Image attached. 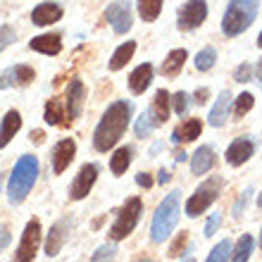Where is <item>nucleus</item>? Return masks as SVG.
<instances>
[{
  "label": "nucleus",
  "mask_w": 262,
  "mask_h": 262,
  "mask_svg": "<svg viewBox=\"0 0 262 262\" xmlns=\"http://www.w3.org/2000/svg\"><path fill=\"white\" fill-rule=\"evenodd\" d=\"M131 122V103L129 100H115L100 117L96 131H93V148L98 152H107L119 143Z\"/></svg>",
  "instance_id": "f257e3e1"
},
{
  "label": "nucleus",
  "mask_w": 262,
  "mask_h": 262,
  "mask_svg": "<svg viewBox=\"0 0 262 262\" xmlns=\"http://www.w3.org/2000/svg\"><path fill=\"white\" fill-rule=\"evenodd\" d=\"M36 179H38V160H36V155H21L17 160V165L12 167L10 181H7V200L12 205L24 203L27 195L31 193Z\"/></svg>",
  "instance_id": "f03ea898"
},
{
  "label": "nucleus",
  "mask_w": 262,
  "mask_h": 262,
  "mask_svg": "<svg viewBox=\"0 0 262 262\" xmlns=\"http://www.w3.org/2000/svg\"><path fill=\"white\" fill-rule=\"evenodd\" d=\"M181 217V193L172 191L167 193L165 200L158 205L155 214H152V224H150V241L152 243H165L172 231L177 229V222Z\"/></svg>",
  "instance_id": "7ed1b4c3"
},
{
  "label": "nucleus",
  "mask_w": 262,
  "mask_h": 262,
  "mask_svg": "<svg viewBox=\"0 0 262 262\" xmlns=\"http://www.w3.org/2000/svg\"><path fill=\"white\" fill-rule=\"evenodd\" d=\"M257 10H260V0H229L227 12L222 17L224 36L234 38V36H241L243 31H248L257 17Z\"/></svg>",
  "instance_id": "20e7f679"
},
{
  "label": "nucleus",
  "mask_w": 262,
  "mask_h": 262,
  "mask_svg": "<svg viewBox=\"0 0 262 262\" xmlns=\"http://www.w3.org/2000/svg\"><path fill=\"white\" fill-rule=\"evenodd\" d=\"M222 188H224V179H222V177H217V174H214V177H207L193 191V195L186 200V214L188 217H200L205 210H210V205L220 198Z\"/></svg>",
  "instance_id": "39448f33"
},
{
  "label": "nucleus",
  "mask_w": 262,
  "mask_h": 262,
  "mask_svg": "<svg viewBox=\"0 0 262 262\" xmlns=\"http://www.w3.org/2000/svg\"><path fill=\"white\" fill-rule=\"evenodd\" d=\"M141 212H143V203H141V198H136V195L129 198L124 205L117 210V217H115V222H112L107 236H110L112 241H124L126 236L136 229L138 220H141Z\"/></svg>",
  "instance_id": "423d86ee"
},
{
  "label": "nucleus",
  "mask_w": 262,
  "mask_h": 262,
  "mask_svg": "<svg viewBox=\"0 0 262 262\" xmlns=\"http://www.w3.org/2000/svg\"><path fill=\"white\" fill-rule=\"evenodd\" d=\"M38 246H41V222L36 220V217H31L27 222L24 231H21L19 246L14 250L12 262H34L36 253H38Z\"/></svg>",
  "instance_id": "0eeeda50"
},
{
  "label": "nucleus",
  "mask_w": 262,
  "mask_h": 262,
  "mask_svg": "<svg viewBox=\"0 0 262 262\" xmlns=\"http://www.w3.org/2000/svg\"><path fill=\"white\" fill-rule=\"evenodd\" d=\"M96 179H98V165H93V162L81 165L79 172H76V177H74V181L69 184V198L83 200L91 193V188L96 186Z\"/></svg>",
  "instance_id": "6e6552de"
},
{
  "label": "nucleus",
  "mask_w": 262,
  "mask_h": 262,
  "mask_svg": "<svg viewBox=\"0 0 262 262\" xmlns=\"http://www.w3.org/2000/svg\"><path fill=\"white\" fill-rule=\"evenodd\" d=\"M207 17V3L205 0H188L184 7H179V29L181 31H193L198 29Z\"/></svg>",
  "instance_id": "1a4fd4ad"
},
{
  "label": "nucleus",
  "mask_w": 262,
  "mask_h": 262,
  "mask_svg": "<svg viewBox=\"0 0 262 262\" xmlns=\"http://www.w3.org/2000/svg\"><path fill=\"white\" fill-rule=\"evenodd\" d=\"M103 19L110 24L115 34H119V36L126 34V31L131 29V5L124 3V0L112 3V5H107V10H105Z\"/></svg>",
  "instance_id": "9d476101"
},
{
  "label": "nucleus",
  "mask_w": 262,
  "mask_h": 262,
  "mask_svg": "<svg viewBox=\"0 0 262 262\" xmlns=\"http://www.w3.org/2000/svg\"><path fill=\"white\" fill-rule=\"evenodd\" d=\"M83 103H86V89H83L81 79H72L67 86V96H64V110H67L69 122H76L81 117Z\"/></svg>",
  "instance_id": "9b49d317"
},
{
  "label": "nucleus",
  "mask_w": 262,
  "mask_h": 262,
  "mask_svg": "<svg viewBox=\"0 0 262 262\" xmlns=\"http://www.w3.org/2000/svg\"><path fill=\"white\" fill-rule=\"evenodd\" d=\"M255 155V141L248 136H241V138H236V141H231V145L227 148V162L231 167H241L246 165L250 158Z\"/></svg>",
  "instance_id": "f8f14e48"
},
{
  "label": "nucleus",
  "mask_w": 262,
  "mask_h": 262,
  "mask_svg": "<svg viewBox=\"0 0 262 262\" xmlns=\"http://www.w3.org/2000/svg\"><path fill=\"white\" fill-rule=\"evenodd\" d=\"M34 69L29 64H12L5 72H0V91L12 89V86H29L34 81Z\"/></svg>",
  "instance_id": "ddd939ff"
},
{
  "label": "nucleus",
  "mask_w": 262,
  "mask_h": 262,
  "mask_svg": "<svg viewBox=\"0 0 262 262\" xmlns=\"http://www.w3.org/2000/svg\"><path fill=\"white\" fill-rule=\"evenodd\" d=\"M76 155V143L72 138H62L53 145V155H50V162H53V174H62L69 167V162L74 160Z\"/></svg>",
  "instance_id": "4468645a"
},
{
  "label": "nucleus",
  "mask_w": 262,
  "mask_h": 262,
  "mask_svg": "<svg viewBox=\"0 0 262 262\" xmlns=\"http://www.w3.org/2000/svg\"><path fill=\"white\" fill-rule=\"evenodd\" d=\"M69 229H72V220H57L48 231V238H46V255L55 257L60 250H62L64 241L69 238Z\"/></svg>",
  "instance_id": "2eb2a0df"
},
{
  "label": "nucleus",
  "mask_w": 262,
  "mask_h": 262,
  "mask_svg": "<svg viewBox=\"0 0 262 262\" xmlns=\"http://www.w3.org/2000/svg\"><path fill=\"white\" fill-rule=\"evenodd\" d=\"M60 19H62V7L57 3H41L31 12V21L36 27H50V24H55Z\"/></svg>",
  "instance_id": "dca6fc26"
},
{
  "label": "nucleus",
  "mask_w": 262,
  "mask_h": 262,
  "mask_svg": "<svg viewBox=\"0 0 262 262\" xmlns=\"http://www.w3.org/2000/svg\"><path fill=\"white\" fill-rule=\"evenodd\" d=\"M217 162V155H214L212 145H200L198 150L191 155V172L193 174H207Z\"/></svg>",
  "instance_id": "f3484780"
},
{
  "label": "nucleus",
  "mask_w": 262,
  "mask_h": 262,
  "mask_svg": "<svg viewBox=\"0 0 262 262\" xmlns=\"http://www.w3.org/2000/svg\"><path fill=\"white\" fill-rule=\"evenodd\" d=\"M150 83H152V64L150 62L138 64L129 74V89H131V93H136V96L145 93V89H148Z\"/></svg>",
  "instance_id": "a211bd4d"
},
{
  "label": "nucleus",
  "mask_w": 262,
  "mask_h": 262,
  "mask_svg": "<svg viewBox=\"0 0 262 262\" xmlns=\"http://www.w3.org/2000/svg\"><path fill=\"white\" fill-rule=\"evenodd\" d=\"M29 48L36 53H43V55H57L62 50V38H60V34H41L29 41Z\"/></svg>",
  "instance_id": "6ab92c4d"
},
{
  "label": "nucleus",
  "mask_w": 262,
  "mask_h": 262,
  "mask_svg": "<svg viewBox=\"0 0 262 262\" xmlns=\"http://www.w3.org/2000/svg\"><path fill=\"white\" fill-rule=\"evenodd\" d=\"M229 110H231V93H229V91H222L220 98H217V103H214V107L210 110V115H207L210 126H224L227 124Z\"/></svg>",
  "instance_id": "aec40b11"
},
{
  "label": "nucleus",
  "mask_w": 262,
  "mask_h": 262,
  "mask_svg": "<svg viewBox=\"0 0 262 262\" xmlns=\"http://www.w3.org/2000/svg\"><path fill=\"white\" fill-rule=\"evenodd\" d=\"M169 105H172V96L167 93L165 89H160L158 93H155V98H152V105H150V115L152 119H155V124H165L167 119H169Z\"/></svg>",
  "instance_id": "412c9836"
},
{
  "label": "nucleus",
  "mask_w": 262,
  "mask_h": 262,
  "mask_svg": "<svg viewBox=\"0 0 262 262\" xmlns=\"http://www.w3.org/2000/svg\"><path fill=\"white\" fill-rule=\"evenodd\" d=\"M21 129V115L17 110H10L3 117V126H0V148H5L14 136H17V131Z\"/></svg>",
  "instance_id": "4be33fe9"
},
{
  "label": "nucleus",
  "mask_w": 262,
  "mask_h": 262,
  "mask_svg": "<svg viewBox=\"0 0 262 262\" xmlns=\"http://www.w3.org/2000/svg\"><path fill=\"white\" fill-rule=\"evenodd\" d=\"M186 60H188L186 48H177L165 57V62H162V67H160V72H162L165 76H179V72L184 69V62H186Z\"/></svg>",
  "instance_id": "5701e85b"
},
{
  "label": "nucleus",
  "mask_w": 262,
  "mask_h": 262,
  "mask_svg": "<svg viewBox=\"0 0 262 262\" xmlns=\"http://www.w3.org/2000/svg\"><path fill=\"white\" fill-rule=\"evenodd\" d=\"M200 129H203L200 119H186L181 126L174 129L172 141L174 143H191V141H195V138L200 136Z\"/></svg>",
  "instance_id": "b1692460"
},
{
  "label": "nucleus",
  "mask_w": 262,
  "mask_h": 262,
  "mask_svg": "<svg viewBox=\"0 0 262 262\" xmlns=\"http://www.w3.org/2000/svg\"><path fill=\"white\" fill-rule=\"evenodd\" d=\"M64 117H67L64 103L60 100V98H50L48 103H46V112H43V119H46L50 126H60V124H64Z\"/></svg>",
  "instance_id": "393cba45"
},
{
  "label": "nucleus",
  "mask_w": 262,
  "mask_h": 262,
  "mask_svg": "<svg viewBox=\"0 0 262 262\" xmlns=\"http://www.w3.org/2000/svg\"><path fill=\"white\" fill-rule=\"evenodd\" d=\"M134 53H136V43H134V41L122 43V46H119V48L112 53L110 69H112V72H119L122 67H126V62H129L131 57H134Z\"/></svg>",
  "instance_id": "a878e982"
},
{
  "label": "nucleus",
  "mask_w": 262,
  "mask_h": 262,
  "mask_svg": "<svg viewBox=\"0 0 262 262\" xmlns=\"http://www.w3.org/2000/svg\"><path fill=\"white\" fill-rule=\"evenodd\" d=\"M131 155H134V150H131L129 145H124V148H117V150H115V155L110 158V169H112V174H115V177H122V174L129 169Z\"/></svg>",
  "instance_id": "bb28decb"
},
{
  "label": "nucleus",
  "mask_w": 262,
  "mask_h": 262,
  "mask_svg": "<svg viewBox=\"0 0 262 262\" xmlns=\"http://www.w3.org/2000/svg\"><path fill=\"white\" fill-rule=\"evenodd\" d=\"M255 248V241H253V236L250 234H243L238 241H236L234 250H231V262H248L250 253Z\"/></svg>",
  "instance_id": "cd10ccee"
},
{
  "label": "nucleus",
  "mask_w": 262,
  "mask_h": 262,
  "mask_svg": "<svg viewBox=\"0 0 262 262\" xmlns=\"http://www.w3.org/2000/svg\"><path fill=\"white\" fill-rule=\"evenodd\" d=\"M136 7L143 21H155L162 12V0H136Z\"/></svg>",
  "instance_id": "c85d7f7f"
},
{
  "label": "nucleus",
  "mask_w": 262,
  "mask_h": 262,
  "mask_svg": "<svg viewBox=\"0 0 262 262\" xmlns=\"http://www.w3.org/2000/svg\"><path fill=\"white\" fill-rule=\"evenodd\" d=\"M214 62H217V50H214L212 46H205L193 60V64H195L198 72H210V69L214 67Z\"/></svg>",
  "instance_id": "c756f323"
},
{
  "label": "nucleus",
  "mask_w": 262,
  "mask_h": 262,
  "mask_svg": "<svg viewBox=\"0 0 262 262\" xmlns=\"http://www.w3.org/2000/svg\"><path fill=\"white\" fill-rule=\"evenodd\" d=\"M231 250H234L231 241L224 238V241H220L212 250H210V255H207L205 262H231Z\"/></svg>",
  "instance_id": "7c9ffc66"
},
{
  "label": "nucleus",
  "mask_w": 262,
  "mask_h": 262,
  "mask_svg": "<svg viewBox=\"0 0 262 262\" xmlns=\"http://www.w3.org/2000/svg\"><path fill=\"white\" fill-rule=\"evenodd\" d=\"M253 105H255V96L253 93H241V96L234 100V117L236 119H241V117H246L250 110H253Z\"/></svg>",
  "instance_id": "2f4dec72"
},
{
  "label": "nucleus",
  "mask_w": 262,
  "mask_h": 262,
  "mask_svg": "<svg viewBox=\"0 0 262 262\" xmlns=\"http://www.w3.org/2000/svg\"><path fill=\"white\" fill-rule=\"evenodd\" d=\"M155 129H158V124H155L152 115H150V112H143V115L138 117V122H136V136L138 138H145V136H150Z\"/></svg>",
  "instance_id": "473e14b6"
},
{
  "label": "nucleus",
  "mask_w": 262,
  "mask_h": 262,
  "mask_svg": "<svg viewBox=\"0 0 262 262\" xmlns=\"http://www.w3.org/2000/svg\"><path fill=\"white\" fill-rule=\"evenodd\" d=\"M188 93H184V91H179V93H174L172 96V107H174V112L179 115V117H184L188 112V105H191V100H188Z\"/></svg>",
  "instance_id": "72a5a7b5"
},
{
  "label": "nucleus",
  "mask_w": 262,
  "mask_h": 262,
  "mask_svg": "<svg viewBox=\"0 0 262 262\" xmlns=\"http://www.w3.org/2000/svg\"><path fill=\"white\" fill-rule=\"evenodd\" d=\"M186 241H188V234H186V231H181V234L172 241V246H169V257H179L181 253H184V246H186Z\"/></svg>",
  "instance_id": "f704fd0d"
},
{
  "label": "nucleus",
  "mask_w": 262,
  "mask_h": 262,
  "mask_svg": "<svg viewBox=\"0 0 262 262\" xmlns=\"http://www.w3.org/2000/svg\"><path fill=\"white\" fill-rule=\"evenodd\" d=\"M12 43H14V29L3 24V27H0V53H3L7 46H12Z\"/></svg>",
  "instance_id": "c9c22d12"
},
{
  "label": "nucleus",
  "mask_w": 262,
  "mask_h": 262,
  "mask_svg": "<svg viewBox=\"0 0 262 262\" xmlns=\"http://www.w3.org/2000/svg\"><path fill=\"white\" fill-rule=\"evenodd\" d=\"M115 257V246H100L91 262H110Z\"/></svg>",
  "instance_id": "e433bc0d"
},
{
  "label": "nucleus",
  "mask_w": 262,
  "mask_h": 262,
  "mask_svg": "<svg viewBox=\"0 0 262 262\" xmlns=\"http://www.w3.org/2000/svg\"><path fill=\"white\" fill-rule=\"evenodd\" d=\"M220 227H222V214L220 212L210 214V217H207V222H205V236H214Z\"/></svg>",
  "instance_id": "4c0bfd02"
},
{
  "label": "nucleus",
  "mask_w": 262,
  "mask_h": 262,
  "mask_svg": "<svg viewBox=\"0 0 262 262\" xmlns=\"http://www.w3.org/2000/svg\"><path fill=\"white\" fill-rule=\"evenodd\" d=\"M10 241H12V229L7 227V224H3L0 227V253L10 246Z\"/></svg>",
  "instance_id": "58836bf2"
},
{
  "label": "nucleus",
  "mask_w": 262,
  "mask_h": 262,
  "mask_svg": "<svg viewBox=\"0 0 262 262\" xmlns=\"http://www.w3.org/2000/svg\"><path fill=\"white\" fill-rule=\"evenodd\" d=\"M234 79H236V81H238V83H246V81H250V64H241V67L236 69Z\"/></svg>",
  "instance_id": "ea45409f"
},
{
  "label": "nucleus",
  "mask_w": 262,
  "mask_h": 262,
  "mask_svg": "<svg viewBox=\"0 0 262 262\" xmlns=\"http://www.w3.org/2000/svg\"><path fill=\"white\" fill-rule=\"evenodd\" d=\"M248 195H250V191H246L241 198L236 200V205H234V217H236V220H238V217L243 214V210H246V200H248Z\"/></svg>",
  "instance_id": "a19ab883"
},
{
  "label": "nucleus",
  "mask_w": 262,
  "mask_h": 262,
  "mask_svg": "<svg viewBox=\"0 0 262 262\" xmlns=\"http://www.w3.org/2000/svg\"><path fill=\"white\" fill-rule=\"evenodd\" d=\"M136 184L141 188H150L152 186V177L150 174H145V172H141V174H136Z\"/></svg>",
  "instance_id": "79ce46f5"
},
{
  "label": "nucleus",
  "mask_w": 262,
  "mask_h": 262,
  "mask_svg": "<svg viewBox=\"0 0 262 262\" xmlns=\"http://www.w3.org/2000/svg\"><path fill=\"white\" fill-rule=\"evenodd\" d=\"M207 96H210V91H207V89H198V91H195V103H198V105L207 103Z\"/></svg>",
  "instance_id": "37998d69"
},
{
  "label": "nucleus",
  "mask_w": 262,
  "mask_h": 262,
  "mask_svg": "<svg viewBox=\"0 0 262 262\" xmlns=\"http://www.w3.org/2000/svg\"><path fill=\"white\" fill-rule=\"evenodd\" d=\"M169 179H172V174L167 172V169H160V172H158V181H160V184H167Z\"/></svg>",
  "instance_id": "c03bdc74"
},
{
  "label": "nucleus",
  "mask_w": 262,
  "mask_h": 262,
  "mask_svg": "<svg viewBox=\"0 0 262 262\" xmlns=\"http://www.w3.org/2000/svg\"><path fill=\"white\" fill-rule=\"evenodd\" d=\"M31 138H34V143H43V131L41 129L31 131Z\"/></svg>",
  "instance_id": "a18cd8bd"
},
{
  "label": "nucleus",
  "mask_w": 262,
  "mask_h": 262,
  "mask_svg": "<svg viewBox=\"0 0 262 262\" xmlns=\"http://www.w3.org/2000/svg\"><path fill=\"white\" fill-rule=\"evenodd\" d=\"M131 262H155L152 257H148V255H138V257H134Z\"/></svg>",
  "instance_id": "49530a36"
},
{
  "label": "nucleus",
  "mask_w": 262,
  "mask_h": 262,
  "mask_svg": "<svg viewBox=\"0 0 262 262\" xmlns=\"http://www.w3.org/2000/svg\"><path fill=\"white\" fill-rule=\"evenodd\" d=\"M255 72H257V81H260V83H262V60H260V62H257Z\"/></svg>",
  "instance_id": "de8ad7c7"
},
{
  "label": "nucleus",
  "mask_w": 262,
  "mask_h": 262,
  "mask_svg": "<svg viewBox=\"0 0 262 262\" xmlns=\"http://www.w3.org/2000/svg\"><path fill=\"white\" fill-rule=\"evenodd\" d=\"M186 160V152H177V162H184Z\"/></svg>",
  "instance_id": "09e8293b"
},
{
  "label": "nucleus",
  "mask_w": 262,
  "mask_h": 262,
  "mask_svg": "<svg viewBox=\"0 0 262 262\" xmlns=\"http://www.w3.org/2000/svg\"><path fill=\"white\" fill-rule=\"evenodd\" d=\"M181 262H195V257H193V255H191V253H188V255H186V257H184V260H181Z\"/></svg>",
  "instance_id": "8fccbe9b"
},
{
  "label": "nucleus",
  "mask_w": 262,
  "mask_h": 262,
  "mask_svg": "<svg viewBox=\"0 0 262 262\" xmlns=\"http://www.w3.org/2000/svg\"><path fill=\"white\" fill-rule=\"evenodd\" d=\"M257 48H262V31H260V36H257Z\"/></svg>",
  "instance_id": "3c124183"
},
{
  "label": "nucleus",
  "mask_w": 262,
  "mask_h": 262,
  "mask_svg": "<svg viewBox=\"0 0 262 262\" xmlns=\"http://www.w3.org/2000/svg\"><path fill=\"white\" fill-rule=\"evenodd\" d=\"M257 205L262 207V191H260V195H257Z\"/></svg>",
  "instance_id": "603ef678"
},
{
  "label": "nucleus",
  "mask_w": 262,
  "mask_h": 262,
  "mask_svg": "<svg viewBox=\"0 0 262 262\" xmlns=\"http://www.w3.org/2000/svg\"><path fill=\"white\" fill-rule=\"evenodd\" d=\"M0 191H3V177H0Z\"/></svg>",
  "instance_id": "864d4df0"
},
{
  "label": "nucleus",
  "mask_w": 262,
  "mask_h": 262,
  "mask_svg": "<svg viewBox=\"0 0 262 262\" xmlns=\"http://www.w3.org/2000/svg\"><path fill=\"white\" fill-rule=\"evenodd\" d=\"M260 243H262V231H260Z\"/></svg>",
  "instance_id": "5fc2aeb1"
}]
</instances>
